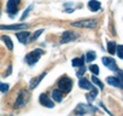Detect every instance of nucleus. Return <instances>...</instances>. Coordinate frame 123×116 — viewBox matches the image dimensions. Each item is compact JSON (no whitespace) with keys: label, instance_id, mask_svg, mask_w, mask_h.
I'll return each instance as SVG.
<instances>
[{"label":"nucleus","instance_id":"f8f14e48","mask_svg":"<svg viewBox=\"0 0 123 116\" xmlns=\"http://www.w3.org/2000/svg\"><path fill=\"white\" fill-rule=\"evenodd\" d=\"M16 36H17V39H18L21 42L25 44V42L28 41L29 36H30V33H29V32H19V33L16 34Z\"/></svg>","mask_w":123,"mask_h":116},{"label":"nucleus","instance_id":"7ed1b4c3","mask_svg":"<svg viewBox=\"0 0 123 116\" xmlns=\"http://www.w3.org/2000/svg\"><path fill=\"white\" fill-rule=\"evenodd\" d=\"M42 53H43V51H42V50H35V51L29 52V53L25 56V61H27V63H28L29 65L35 64V63L39 61V58L41 57V54H42Z\"/></svg>","mask_w":123,"mask_h":116},{"label":"nucleus","instance_id":"39448f33","mask_svg":"<svg viewBox=\"0 0 123 116\" xmlns=\"http://www.w3.org/2000/svg\"><path fill=\"white\" fill-rule=\"evenodd\" d=\"M18 4H19V0H7L6 11L11 17L18 12Z\"/></svg>","mask_w":123,"mask_h":116},{"label":"nucleus","instance_id":"aec40b11","mask_svg":"<svg viewBox=\"0 0 123 116\" xmlns=\"http://www.w3.org/2000/svg\"><path fill=\"white\" fill-rule=\"evenodd\" d=\"M92 81H93V84H94V85H97L99 88H101V90L104 88V84H103L98 77H97V75H93V76H92Z\"/></svg>","mask_w":123,"mask_h":116},{"label":"nucleus","instance_id":"20e7f679","mask_svg":"<svg viewBox=\"0 0 123 116\" xmlns=\"http://www.w3.org/2000/svg\"><path fill=\"white\" fill-rule=\"evenodd\" d=\"M28 100H29V94H28V92H27L25 90L21 91L19 94H18V97H17V100H16V103H15V108L17 109V108L24 106Z\"/></svg>","mask_w":123,"mask_h":116},{"label":"nucleus","instance_id":"4468645a","mask_svg":"<svg viewBox=\"0 0 123 116\" xmlns=\"http://www.w3.org/2000/svg\"><path fill=\"white\" fill-rule=\"evenodd\" d=\"M88 9L93 12L98 11L100 9V3L98 1V0H91V1L88 3Z\"/></svg>","mask_w":123,"mask_h":116},{"label":"nucleus","instance_id":"f03ea898","mask_svg":"<svg viewBox=\"0 0 123 116\" xmlns=\"http://www.w3.org/2000/svg\"><path fill=\"white\" fill-rule=\"evenodd\" d=\"M71 26L76 27V28H88V29H92V28H95L98 26V22L95 19H82V21H79V22H71Z\"/></svg>","mask_w":123,"mask_h":116},{"label":"nucleus","instance_id":"f257e3e1","mask_svg":"<svg viewBox=\"0 0 123 116\" xmlns=\"http://www.w3.org/2000/svg\"><path fill=\"white\" fill-rule=\"evenodd\" d=\"M58 90L62 91L63 93H69L71 91V87H73V81L69 76H63L59 81H58Z\"/></svg>","mask_w":123,"mask_h":116},{"label":"nucleus","instance_id":"6e6552de","mask_svg":"<svg viewBox=\"0 0 123 116\" xmlns=\"http://www.w3.org/2000/svg\"><path fill=\"white\" fill-rule=\"evenodd\" d=\"M76 38H77V34H75V33H74V32H71V30H68V32L63 33V35H62V40H60V42H62V44H67V42L74 41Z\"/></svg>","mask_w":123,"mask_h":116},{"label":"nucleus","instance_id":"a211bd4d","mask_svg":"<svg viewBox=\"0 0 123 116\" xmlns=\"http://www.w3.org/2000/svg\"><path fill=\"white\" fill-rule=\"evenodd\" d=\"M116 47H117L116 42H113V41H109L107 42V52L110 54H115L116 53Z\"/></svg>","mask_w":123,"mask_h":116},{"label":"nucleus","instance_id":"393cba45","mask_svg":"<svg viewBox=\"0 0 123 116\" xmlns=\"http://www.w3.org/2000/svg\"><path fill=\"white\" fill-rule=\"evenodd\" d=\"M42 32H43V29H39L36 33H34V35L31 36V39H30L29 41H34V40H36V39L39 38V35H40V34H42Z\"/></svg>","mask_w":123,"mask_h":116},{"label":"nucleus","instance_id":"dca6fc26","mask_svg":"<svg viewBox=\"0 0 123 116\" xmlns=\"http://www.w3.org/2000/svg\"><path fill=\"white\" fill-rule=\"evenodd\" d=\"M45 75H46V73H42L40 76H37V79H34V80L30 82V86H29V88H30V90H34V88H35V87L39 85V82H40V81L43 79V76H45Z\"/></svg>","mask_w":123,"mask_h":116},{"label":"nucleus","instance_id":"9b49d317","mask_svg":"<svg viewBox=\"0 0 123 116\" xmlns=\"http://www.w3.org/2000/svg\"><path fill=\"white\" fill-rule=\"evenodd\" d=\"M40 103L42 104V105H45V106H47V108H53V105H54V103L47 97V94H45V93H42L41 96H40Z\"/></svg>","mask_w":123,"mask_h":116},{"label":"nucleus","instance_id":"a878e982","mask_svg":"<svg viewBox=\"0 0 123 116\" xmlns=\"http://www.w3.org/2000/svg\"><path fill=\"white\" fill-rule=\"evenodd\" d=\"M116 51H117V54H118V57H119V58H123V46L118 45V46L116 47Z\"/></svg>","mask_w":123,"mask_h":116},{"label":"nucleus","instance_id":"1a4fd4ad","mask_svg":"<svg viewBox=\"0 0 123 116\" xmlns=\"http://www.w3.org/2000/svg\"><path fill=\"white\" fill-rule=\"evenodd\" d=\"M29 26L25 23L22 24H11V26H0V29L1 30H16V29H25Z\"/></svg>","mask_w":123,"mask_h":116},{"label":"nucleus","instance_id":"bb28decb","mask_svg":"<svg viewBox=\"0 0 123 116\" xmlns=\"http://www.w3.org/2000/svg\"><path fill=\"white\" fill-rule=\"evenodd\" d=\"M31 7H33V6H29V7L24 11V13H23V16H22V21H24V19H25V17L28 16V13H29V11L31 10Z\"/></svg>","mask_w":123,"mask_h":116},{"label":"nucleus","instance_id":"423d86ee","mask_svg":"<svg viewBox=\"0 0 123 116\" xmlns=\"http://www.w3.org/2000/svg\"><path fill=\"white\" fill-rule=\"evenodd\" d=\"M119 71V76H109L106 79L107 84L111 85V86H115V87H118V88H122V81H121V76H122V71Z\"/></svg>","mask_w":123,"mask_h":116},{"label":"nucleus","instance_id":"4be33fe9","mask_svg":"<svg viewBox=\"0 0 123 116\" xmlns=\"http://www.w3.org/2000/svg\"><path fill=\"white\" fill-rule=\"evenodd\" d=\"M97 94H98V90L93 87V88L91 90V93H89V94H87V99L91 102L92 99H94V98H95V96H97Z\"/></svg>","mask_w":123,"mask_h":116},{"label":"nucleus","instance_id":"6ab92c4d","mask_svg":"<svg viewBox=\"0 0 123 116\" xmlns=\"http://www.w3.org/2000/svg\"><path fill=\"white\" fill-rule=\"evenodd\" d=\"M1 39H3V41L5 42V45L7 46V48L11 51V50L13 48V44H12V41H11L10 36H6V35H4V36H1Z\"/></svg>","mask_w":123,"mask_h":116},{"label":"nucleus","instance_id":"2eb2a0df","mask_svg":"<svg viewBox=\"0 0 123 116\" xmlns=\"http://www.w3.org/2000/svg\"><path fill=\"white\" fill-rule=\"evenodd\" d=\"M79 86H80L81 88H83V90H92V88H93L92 84H91L87 79H81V80L79 81Z\"/></svg>","mask_w":123,"mask_h":116},{"label":"nucleus","instance_id":"b1692460","mask_svg":"<svg viewBox=\"0 0 123 116\" xmlns=\"http://www.w3.org/2000/svg\"><path fill=\"white\" fill-rule=\"evenodd\" d=\"M9 87H10V86H9L7 84H3V82H0V91H1V92H4V93H5V92H7V91H9Z\"/></svg>","mask_w":123,"mask_h":116},{"label":"nucleus","instance_id":"5701e85b","mask_svg":"<svg viewBox=\"0 0 123 116\" xmlns=\"http://www.w3.org/2000/svg\"><path fill=\"white\" fill-rule=\"evenodd\" d=\"M89 70H91V73H92L93 75H98V74H99V67L95 65V64L89 65Z\"/></svg>","mask_w":123,"mask_h":116},{"label":"nucleus","instance_id":"cd10ccee","mask_svg":"<svg viewBox=\"0 0 123 116\" xmlns=\"http://www.w3.org/2000/svg\"><path fill=\"white\" fill-rule=\"evenodd\" d=\"M80 68H81V69L77 71V76H79V77H81V76L86 73V68H83V67H80Z\"/></svg>","mask_w":123,"mask_h":116},{"label":"nucleus","instance_id":"9d476101","mask_svg":"<svg viewBox=\"0 0 123 116\" xmlns=\"http://www.w3.org/2000/svg\"><path fill=\"white\" fill-rule=\"evenodd\" d=\"M91 110H93L92 106L85 105V104H79L77 108L75 109V114H76V115H85L86 112H88V111H91Z\"/></svg>","mask_w":123,"mask_h":116},{"label":"nucleus","instance_id":"0eeeda50","mask_svg":"<svg viewBox=\"0 0 123 116\" xmlns=\"http://www.w3.org/2000/svg\"><path fill=\"white\" fill-rule=\"evenodd\" d=\"M103 64L106 65L110 70H113V71H118V67L116 64V62L113 61V58H110V57H103Z\"/></svg>","mask_w":123,"mask_h":116},{"label":"nucleus","instance_id":"412c9836","mask_svg":"<svg viewBox=\"0 0 123 116\" xmlns=\"http://www.w3.org/2000/svg\"><path fill=\"white\" fill-rule=\"evenodd\" d=\"M95 57H97L95 52H93V51H89V52H87V54H86V61H88V62H92V61H94V59H95Z\"/></svg>","mask_w":123,"mask_h":116},{"label":"nucleus","instance_id":"f3484780","mask_svg":"<svg viewBox=\"0 0 123 116\" xmlns=\"http://www.w3.org/2000/svg\"><path fill=\"white\" fill-rule=\"evenodd\" d=\"M73 65L74 67H83V64H85V57H81V58H74L73 59Z\"/></svg>","mask_w":123,"mask_h":116},{"label":"nucleus","instance_id":"ddd939ff","mask_svg":"<svg viewBox=\"0 0 123 116\" xmlns=\"http://www.w3.org/2000/svg\"><path fill=\"white\" fill-rule=\"evenodd\" d=\"M52 98H53L54 102L60 103L62 100H63V92L59 91V90H53V92H52Z\"/></svg>","mask_w":123,"mask_h":116}]
</instances>
